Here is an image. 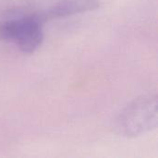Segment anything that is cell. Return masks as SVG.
Returning <instances> with one entry per match:
<instances>
[{"instance_id": "6da1fadb", "label": "cell", "mask_w": 158, "mask_h": 158, "mask_svg": "<svg viewBox=\"0 0 158 158\" xmlns=\"http://www.w3.org/2000/svg\"><path fill=\"white\" fill-rule=\"evenodd\" d=\"M0 41L22 53H34L44 41V17L31 14L0 21Z\"/></svg>"}, {"instance_id": "7a4b0ae2", "label": "cell", "mask_w": 158, "mask_h": 158, "mask_svg": "<svg viewBox=\"0 0 158 158\" xmlns=\"http://www.w3.org/2000/svg\"><path fill=\"white\" fill-rule=\"evenodd\" d=\"M157 97L145 95L130 104L117 119L116 128L125 137H138L157 126Z\"/></svg>"}, {"instance_id": "3957f363", "label": "cell", "mask_w": 158, "mask_h": 158, "mask_svg": "<svg viewBox=\"0 0 158 158\" xmlns=\"http://www.w3.org/2000/svg\"><path fill=\"white\" fill-rule=\"evenodd\" d=\"M100 0H58L44 18L58 19L70 17L76 14L85 13L96 9Z\"/></svg>"}]
</instances>
